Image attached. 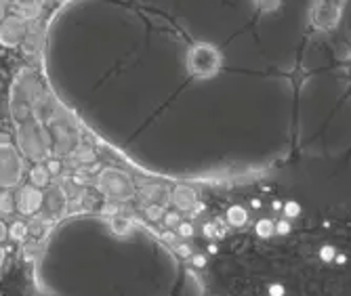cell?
Segmentation results:
<instances>
[{
    "label": "cell",
    "instance_id": "obj_1",
    "mask_svg": "<svg viewBox=\"0 0 351 296\" xmlns=\"http://www.w3.org/2000/svg\"><path fill=\"white\" fill-rule=\"evenodd\" d=\"M179 258L135 219L72 214L38 244L32 282L40 296H179Z\"/></svg>",
    "mask_w": 351,
    "mask_h": 296
},
{
    "label": "cell",
    "instance_id": "obj_2",
    "mask_svg": "<svg viewBox=\"0 0 351 296\" xmlns=\"http://www.w3.org/2000/svg\"><path fill=\"white\" fill-rule=\"evenodd\" d=\"M223 68V55L221 51L204 40L189 42L185 51V72L194 80H210Z\"/></svg>",
    "mask_w": 351,
    "mask_h": 296
},
{
    "label": "cell",
    "instance_id": "obj_3",
    "mask_svg": "<svg viewBox=\"0 0 351 296\" xmlns=\"http://www.w3.org/2000/svg\"><path fill=\"white\" fill-rule=\"evenodd\" d=\"M343 7H345V0H313V7H311L313 27L322 32H330L332 27H337Z\"/></svg>",
    "mask_w": 351,
    "mask_h": 296
},
{
    "label": "cell",
    "instance_id": "obj_4",
    "mask_svg": "<svg viewBox=\"0 0 351 296\" xmlns=\"http://www.w3.org/2000/svg\"><path fill=\"white\" fill-rule=\"evenodd\" d=\"M21 179V160L11 143L0 145V185L13 187Z\"/></svg>",
    "mask_w": 351,
    "mask_h": 296
},
{
    "label": "cell",
    "instance_id": "obj_5",
    "mask_svg": "<svg viewBox=\"0 0 351 296\" xmlns=\"http://www.w3.org/2000/svg\"><path fill=\"white\" fill-rule=\"evenodd\" d=\"M27 23L17 17V15H7L0 23V45L3 47H9V49H15L23 42L25 34H27Z\"/></svg>",
    "mask_w": 351,
    "mask_h": 296
},
{
    "label": "cell",
    "instance_id": "obj_6",
    "mask_svg": "<svg viewBox=\"0 0 351 296\" xmlns=\"http://www.w3.org/2000/svg\"><path fill=\"white\" fill-rule=\"evenodd\" d=\"M43 11H45V5L40 0H19L15 15L21 17L25 23H36L43 17Z\"/></svg>",
    "mask_w": 351,
    "mask_h": 296
},
{
    "label": "cell",
    "instance_id": "obj_7",
    "mask_svg": "<svg viewBox=\"0 0 351 296\" xmlns=\"http://www.w3.org/2000/svg\"><path fill=\"white\" fill-rule=\"evenodd\" d=\"M173 200H175V204H177L181 210H191V208L196 206V202H198V195H196V191L191 189V187L181 185V187L175 189Z\"/></svg>",
    "mask_w": 351,
    "mask_h": 296
},
{
    "label": "cell",
    "instance_id": "obj_8",
    "mask_svg": "<svg viewBox=\"0 0 351 296\" xmlns=\"http://www.w3.org/2000/svg\"><path fill=\"white\" fill-rule=\"evenodd\" d=\"M23 197H25V202H23V210L25 212H34L38 206H40V193L34 191V189H25L23 191Z\"/></svg>",
    "mask_w": 351,
    "mask_h": 296
},
{
    "label": "cell",
    "instance_id": "obj_9",
    "mask_svg": "<svg viewBox=\"0 0 351 296\" xmlns=\"http://www.w3.org/2000/svg\"><path fill=\"white\" fill-rule=\"evenodd\" d=\"M228 219H230V223H232V225H236V227H242V225L246 223L248 214H246V210H244L242 206H234V208H230V212H228Z\"/></svg>",
    "mask_w": 351,
    "mask_h": 296
},
{
    "label": "cell",
    "instance_id": "obj_10",
    "mask_svg": "<svg viewBox=\"0 0 351 296\" xmlns=\"http://www.w3.org/2000/svg\"><path fill=\"white\" fill-rule=\"evenodd\" d=\"M257 234H259L261 238H269V236L276 234V225H274L269 219H261V221L257 223Z\"/></svg>",
    "mask_w": 351,
    "mask_h": 296
},
{
    "label": "cell",
    "instance_id": "obj_11",
    "mask_svg": "<svg viewBox=\"0 0 351 296\" xmlns=\"http://www.w3.org/2000/svg\"><path fill=\"white\" fill-rule=\"evenodd\" d=\"M254 5H257V9L263 11V13H274V11L280 9L282 0H254Z\"/></svg>",
    "mask_w": 351,
    "mask_h": 296
},
{
    "label": "cell",
    "instance_id": "obj_12",
    "mask_svg": "<svg viewBox=\"0 0 351 296\" xmlns=\"http://www.w3.org/2000/svg\"><path fill=\"white\" fill-rule=\"evenodd\" d=\"M47 179H49V175H47L45 169H34V171H32V181H34V185H45Z\"/></svg>",
    "mask_w": 351,
    "mask_h": 296
},
{
    "label": "cell",
    "instance_id": "obj_13",
    "mask_svg": "<svg viewBox=\"0 0 351 296\" xmlns=\"http://www.w3.org/2000/svg\"><path fill=\"white\" fill-rule=\"evenodd\" d=\"M320 258H322L324 262H330V260L337 258V250H335L332 246H322V248H320Z\"/></svg>",
    "mask_w": 351,
    "mask_h": 296
},
{
    "label": "cell",
    "instance_id": "obj_14",
    "mask_svg": "<svg viewBox=\"0 0 351 296\" xmlns=\"http://www.w3.org/2000/svg\"><path fill=\"white\" fill-rule=\"evenodd\" d=\"M289 232H291V223L286 221V219H282V221L276 225V234H278V236H286Z\"/></svg>",
    "mask_w": 351,
    "mask_h": 296
},
{
    "label": "cell",
    "instance_id": "obj_15",
    "mask_svg": "<svg viewBox=\"0 0 351 296\" xmlns=\"http://www.w3.org/2000/svg\"><path fill=\"white\" fill-rule=\"evenodd\" d=\"M0 208H3V210H7V212H9V210L13 208V206H11V197H9L7 193H5V195H0Z\"/></svg>",
    "mask_w": 351,
    "mask_h": 296
},
{
    "label": "cell",
    "instance_id": "obj_16",
    "mask_svg": "<svg viewBox=\"0 0 351 296\" xmlns=\"http://www.w3.org/2000/svg\"><path fill=\"white\" fill-rule=\"evenodd\" d=\"M284 212H286V217H293V214L299 212V206L291 202V204H286V206H284Z\"/></svg>",
    "mask_w": 351,
    "mask_h": 296
},
{
    "label": "cell",
    "instance_id": "obj_17",
    "mask_svg": "<svg viewBox=\"0 0 351 296\" xmlns=\"http://www.w3.org/2000/svg\"><path fill=\"white\" fill-rule=\"evenodd\" d=\"M282 294H284V288H282L280 284L269 286V296H282Z\"/></svg>",
    "mask_w": 351,
    "mask_h": 296
},
{
    "label": "cell",
    "instance_id": "obj_18",
    "mask_svg": "<svg viewBox=\"0 0 351 296\" xmlns=\"http://www.w3.org/2000/svg\"><path fill=\"white\" fill-rule=\"evenodd\" d=\"M5 17H7V5L3 3V0H0V23H3Z\"/></svg>",
    "mask_w": 351,
    "mask_h": 296
},
{
    "label": "cell",
    "instance_id": "obj_19",
    "mask_svg": "<svg viewBox=\"0 0 351 296\" xmlns=\"http://www.w3.org/2000/svg\"><path fill=\"white\" fill-rule=\"evenodd\" d=\"M181 234L183 236H191V225H181Z\"/></svg>",
    "mask_w": 351,
    "mask_h": 296
},
{
    "label": "cell",
    "instance_id": "obj_20",
    "mask_svg": "<svg viewBox=\"0 0 351 296\" xmlns=\"http://www.w3.org/2000/svg\"><path fill=\"white\" fill-rule=\"evenodd\" d=\"M3 3H5V5H13V3H15V0H3Z\"/></svg>",
    "mask_w": 351,
    "mask_h": 296
},
{
    "label": "cell",
    "instance_id": "obj_21",
    "mask_svg": "<svg viewBox=\"0 0 351 296\" xmlns=\"http://www.w3.org/2000/svg\"><path fill=\"white\" fill-rule=\"evenodd\" d=\"M347 72L351 74V59H349V63H347Z\"/></svg>",
    "mask_w": 351,
    "mask_h": 296
},
{
    "label": "cell",
    "instance_id": "obj_22",
    "mask_svg": "<svg viewBox=\"0 0 351 296\" xmlns=\"http://www.w3.org/2000/svg\"><path fill=\"white\" fill-rule=\"evenodd\" d=\"M40 3H43V5H45V3H51V0H40Z\"/></svg>",
    "mask_w": 351,
    "mask_h": 296
},
{
    "label": "cell",
    "instance_id": "obj_23",
    "mask_svg": "<svg viewBox=\"0 0 351 296\" xmlns=\"http://www.w3.org/2000/svg\"><path fill=\"white\" fill-rule=\"evenodd\" d=\"M15 3H19V0H15Z\"/></svg>",
    "mask_w": 351,
    "mask_h": 296
}]
</instances>
